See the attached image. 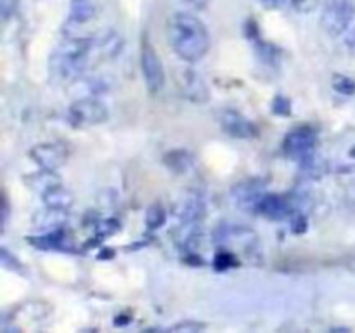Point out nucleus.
<instances>
[{"instance_id":"473e14b6","label":"nucleus","mask_w":355,"mask_h":333,"mask_svg":"<svg viewBox=\"0 0 355 333\" xmlns=\"http://www.w3.org/2000/svg\"><path fill=\"white\" fill-rule=\"evenodd\" d=\"M246 37L248 38L259 37V28H257V23L253 19L246 21Z\"/></svg>"},{"instance_id":"cd10ccee","label":"nucleus","mask_w":355,"mask_h":333,"mask_svg":"<svg viewBox=\"0 0 355 333\" xmlns=\"http://www.w3.org/2000/svg\"><path fill=\"white\" fill-rule=\"evenodd\" d=\"M291 231L295 234H304L307 231V217L304 214H300V212L293 214V219H291Z\"/></svg>"},{"instance_id":"9b49d317","label":"nucleus","mask_w":355,"mask_h":333,"mask_svg":"<svg viewBox=\"0 0 355 333\" xmlns=\"http://www.w3.org/2000/svg\"><path fill=\"white\" fill-rule=\"evenodd\" d=\"M263 193H266V182H262L260 179L241 180L232 187V198L246 212H255L257 203L263 196Z\"/></svg>"},{"instance_id":"c85d7f7f","label":"nucleus","mask_w":355,"mask_h":333,"mask_svg":"<svg viewBox=\"0 0 355 333\" xmlns=\"http://www.w3.org/2000/svg\"><path fill=\"white\" fill-rule=\"evenodd\" d=\"M17 2H19V0H2V2H0V10H2L3 19H9V17L16 12Z\"/></svg>"},{"instance_id":"b1692460","label":"nucleus","mask_w":355,"mask_h":333,"mask_svg":"<svg viewBox=\"0 0 355 333\" xmlns=\"http://www.w3.org/2000/svg\"><path fill=\"white\" fill-rule=\"evenodd\" d=\"M207 325L201 321H193V319H186V321H180L177 325H173L170 328V332H180V333H196V332H205Z\"/></svg>"},{"instance_id":"f257e3e1","label":"nucleus","mask_w":355,"mask_h":333,"mask_svg":"<svg viewBox=\"0 0 355 333\" xmlns=\"http://www.w3.org/2000/svg\"><path fill=\"white\" fill-rule=\"evenodd\" d=\"M170 47L186 62H198L210 49V35L200 17L189 12H175L166 23Z\"/></svg>"},{"instance_id":"bb28decb","label":"nucleus","mask_w":355,"mask_h":333,"mask_svg":"<svg viewBox=\"0 0 355 333\" xmlns=\"http://www.w3.org/2000/svg\"><path fill=\"white\" fill-rule=\"evenodd\" d=\"M290 6L293 7L297 12L309 14L319 6V0H290Z\"/></svg>"},{"instance_id":"dca6fc26","label":"nucleus","mask_w":355,"mask_h":333,"mask_svg":"<svg viewBox=\"0 0 355 333\" xmlns=\"http://www.w3.org/2000/svg\"><path fill=\"white\" fill-rule=\"evenodd\" d=\"M42 200H44L45 207H52V208H61V210H69L75 203V196H73L71 191L66 189L62 184L59 186L52 187L49 189L47 193L42 194Z\"/></svg>"},{"instance_id":"c9c22d12","label":"nucleus","mask_w":355,"mask_h":333,"mask_svg":"<svg viewBox=\"0 0 355 333\" xmlns=\"http://www.w3.org/2000/svg\"><path fill=\"white\" fill-rule=\"evenodd\" d=\"M350 156H352V158L355 160V146H354L352 149H350Z\"/></svg>"},{"instance_id":"f8f14e48","label":"nucleus","mask_w":355,"mask_h":333,"mask_svg":"<svg viewBox=\"0 0 355 333\" xmlns=\"http://www.w3.org/2000/svg\"><path fill=\"white\" fill-rule=\"evenodd\" d=\"M222 128L236 139H255L259 135L257 125L246 120L238 111H225L222 114Z\"/></svg>"},{"instance_id":"6e6552de","label":"nucleus","mask_w":355,"mask_h":333,"mask_svg":"<svg viewBox=\"0 0 355 333\" xmlns=\"http://www.w3.org/2000/svg\"><path fill=\"white\" fill-rule=\"evenodd\" d=\"M173 215L180 222H200L207 215V201L196 189H186L173 201Z\"/></svg>"},{"instance_id":"1a4fd4ad","label":"nucleus","mask_w":355,"mask_h":333,"mask_svg":"<svg viewBox=\"0 0 355 333\" xmlns=\"http://www.w3.org/2000/svg\"><path fill=\"white\" fill-rule=\"evenodd\" d=\"M107 108L97 97L75 99L69 106V118L75 125H97L107 120Z\"/></svg>"},{"instance_id":"0eeeda50","label":"nucleus","mask_w":355,"mask_h":333,"mask_svg":"<svg viewBox=\"0 0 355 333\" xmlns=\"http://www.w3.org/2000/svg\"><path fill=\"white\" fill-rule=\"evenodd\" d=\"M255 212L266 219H270V221H283V219L297 214L298 205L295 200V194L284 196V194L263 193V196L257 203Z\"/></svg>"},{"instance_id":"c756f323","label":"nucleus","mask_w":355,"mask_h":333,"mask_svg":"<svg viewBox=\"0 0 355 333\" xmlns=\"http://www.w3.org/2000/svg\"><path fill=\"white\" fill-rule=\"evenodd\" d=\"M338 177H342L347 184L355 182V165L349 166H340L338 169Z\"/></svg>"},{"instance_id":"5701e85b","label":"nucleus","mask_w":355,"mask_h":333,"mask_svg":"<svg viewBox=\"0 0 355 333\" xmlns=\"http://www.w3.org/2000/svg\"><path fill=\"white\" fill-rule=\"evenodd\" d=\"M331 85L342 96H354L355 94V80L347 75H342V73H335L331 76Z\"/></svg>"},{"instance_id":"ddd939ff","label":"nucleus","mask_w":355,"mask_h":333,"mask_svg":"<svg viewBox=\"0 0 355 333\" xmlns=\"http://www.w3.org/2000/svg\"><path fill=\"white\" fill-rule=\"evenodd\" d=\"M68 222V210H61V208L45 207L44 210H38L33 215V228L38 231H55V229H62V225Z\"/></svg>"},{"instance_id":"2eb2a0df","label":"nucleus","mask_w":355,"mask_h":333,"mask_svg":"<svg viewBox=\"0 0 355 333\" xmlns=\"http://www.w3.org/2000/svg\"><path fill=\"white\" fill-rule=\"evenodd\" d=\"M24 184H26L31 191H35V193L44 194L47 193L49 189H52V187L59 186V184H61V177L55 173V170L42 169L40 172L30 173V176L24 177Z\"/></svg>"},{"instance_id":"9d476101","label":"nucleus","mask_w":355,"mask_h":333,"mask_svg":"<svg viewBox=\"0 0 355 333\" xmlns=\"http://www.w3.org/2000/svg\"><path fill=\"white\" fill-rule=\"evenodd\" d=\"M68 148L62 142H44L30 149V156L40 169L58 170L68 160Z\"/></svg>"},{"instance_id":"72a5a7b5","label":"nucleus","mask_w":355,"mask_h":333,"mask_svg":"<svg viewBox=\"0 0 355 333\" xmlns=\"http://www.w3.org/2000/svg\"><path fill=\"white\" fill-rule=\"evenodd\" d=\"M182 2H186L187 6L194 7V9L203 10V9H207L208 3H210V0H182Z\"/></svg>"},{"instance_id":"393cba45","label":"nucleus","mask_w":355,"mask_h":333,"mask_svg":"<svg viewBox=\"0 0 355 333\" xmlns=\"http://www.w3.org/2000/svg\"><path fill=\"white\" fill-rule=\"evenodd\" d=\"M272 111L274 114H279V117H288L291 113V101L284 96H276L272 103Z\"/></svg>"},{"instance_id":"6ab92c4d","label":"nucleus","mask_w":355,"mask_h":333,"mask_svg":"<svg viewBox=\"0 0 355 333\" xmlns=\"http://www.w3.org/2000/svg\"><path fill=\"white\" fill-rule=\"evenodd\" d=\"M28 241L42 250L61 248L62 241H64V231H62V229H55V231H49L42 236H33V238H30Z\"/></svg>"},{"instance_id":"a211bd4d","label":"nucleus","mask_w":355,"mask_h":333,"mask_svg":"<svg viewBox=\"0 0 355 333\" xmlns=\"http://www.w3.org/2000/svg\"><path fill=\"white\" fill-rule=\"evenodd\" d=\"M163 163L173 173H186L193 166V155L186 149H172V151L165 153Z\"/></svg>"},{"instance_id":"f3484780","label":"nucleus","mask_w":355,"mask_h":333,"mask_svg":"<svg viewBox=\"0 0 355 333\" xmlns=\"http://www.w3.org/2000/svg\"><path fill=\"white\" fill-rule=\"evenodd\" d=\"M97 7L94 0H69V23L85 24L94 19Z\"/></svg>"},{"instance_id":"39448f33","label":"nucleus","mask_w":355,"mask_h":333,"mask_svg":"<svg viewBox=\"0 0 355 333\" xmlns=\"http://www.w3.org/2000/svg\"><path fill=\"white\" fill-rule=\"evenodd\" d=\"M173 78H175V83L182 96L189 99L191 103L203 104L210 101V89L196 69L189 68V66L177 68L173 73Z\"/></svg>"},{"instance_id":"a878e982","label":"nucleus","mask_w":355,"mask_h":333,"mask_svg":"<svg viewBox=\"0 0 355 333\" xmlns=\"http://www.w3.org/2000/svg\"><path fill=\"white\" fill-rule=\"evenodd\" d=\"M118 228H120V224H118V221H114V219H107V221H103V222H97L96 225V231L99 236H110L113 234V232L118 231Z\"/></svg>"},{"instance_id":"aec40b11","label":"nucleus","mask_w":355,"mask_h":333,"mask_svg":"<svg viewBox=\"0 0 355 333\" xmlns=\"http://www.w3.org/2000/svg\"><path fill=\"white\" fill-rule=\"evenodd\" d=\"M123 38H121L116 31L111 30L107 31V35L103 38V42H101V51H103V54L106 56L107 59H114L120 54L121 49H123Z\"/></svg>"},{"instance_id":"20e7f679","label":"nucleus","mask_w":355,"mask_h":333,"mask_svg":"<svg viewBox=\"0 0 355 333\" xmlns=\"http://www.w3.org/2000/svg\"><path fill=\"white\" fill-rule=\"evenodd\" d=\"M141 69L149 92H159L165 85V69H163L162 59H159L155 45L149 42L148 35H144L141 42Z\"/></svg>"},{"instance_id":"4be33fe9","label":"nucleus","mask_w":355,"mask_h":333,"mask_svg":"<svg viewBox=\"0 0 355 333\" xmlns=\"http://www.w3.org/2000/svg\"><path fill=\"white\" fill-rule=\"evenodd\" d=\"M238 257L231 250H218L214 257V267L217 271H227L231 267H238Z\"/></svg>"},{"instance_id":"f704fd0d","label":"nucleus","mask_w":355,"mask_h":333,"mask_svg":"<svg viewBox=\"0 0 355 333\" xmlns=\"http://www.w3.org/2000/svg\"><path fill=\"white\" fill-rule=\"evenodd\" d=\"M347 45H349L350 52L355 56V28L352 30V33L349 35V40H347Z\"/></svg>"},{"instance_id":"7c9ffc66","label":"nucleus","mask_w":355,"mask_h":333,"mask_svg":"<svg viewBox=\"0 0 355 333\" xmlns=\"http://www.w3.org/2000/svg\"><path fill=\"white\" fill-rule=\"evenodd\" d=\"M260 3H262L263 9L267 10H279L283 9L286 3H290V0H260Z\"/></svg>"},{"instance_id":"f03ea898","label":"nucleus","mask_w":355,"mask_h":333,"mask_svg":"<svg viewBox=\"0 0 355 333\" xmlns=\"http://www.w3.org/2000/svg\"><path fill=\"white\" fill-rule=\"evenodd\" d=\"M92 40L83 37H69L68 40L62 42L51 56L49 68L52 75L59 76L62 80L73 82L78 78L85 66L87 56H89Z\"/></svg>"},{"instance_id":"412c9836","label":"nucleus","mask_w":355,"mask_h":333,"mask_svg":"<svg viewBox=\"0 0 355 333\" xmlns=\"http://www.w3.org/2000/svg\"><path fill=\"white\" fill-rule=\"evenodd\" d=\"M165 219H166V210L162 207L159 203H153L149 205L148 212H146V225L148 229H158L165 224Z\"/></svg>"},{"instance_id":"4468645a","label":"nucleus","mask_w":355,"mask_h":333,"mask_svg":"<svg viewBox=\"0 0 355 333\" xmlns=\"http://www.w3.org/2000/svg\"><path fill=\"white\" fill-rule=\"evenodd\" d=\"M106 90V83L101 78H89V76H78L71 82V94L75 99H83V97H97Z\"/></svg>"},{"instance_id":"2f4dec72","label":"nucleus","mask_w":355,"mask_h":333,"mask_svg":"<svg viewBox=\"0 0 355 333\" xmlns=\"http://www.w3.org/2000/svg\"><path fill=\"white\" fill-rule=\"evenodd\" d=\"M345 205L350 208V210L355 212V182L349 184L345 191Z\"/></svg>"},{"instance_id":"7ed1b4c3","label":"nucleus","mask_w":355,"mask_h":333,"mask_svg":"<svg viewBox=\"0 0 355 333\" xmlns=\"http://www.w3.org/2000/svg\"><path fill=\"white\" fill-rule=\"evenodd\" d=\"M355 17L354 0H326L321 12V26L331 38L347 33Z\"/></svg>"},{"instance_id":"423d86ee","label":"nucleus","mask_w":355,"mask_h":333,"mask_svg":"<svg viewBox=\"0 0 355 333\" xmlns=\"http://www.w3.org/2000/svg\"><path fill=\"white\" fill-rule=\"evenodd\" d=\"M315 139H318V135H315L314 128L302 125L284 137L283 153L295 162H304L305 158L314 155Z\"/></svg>"}]
</instances>
